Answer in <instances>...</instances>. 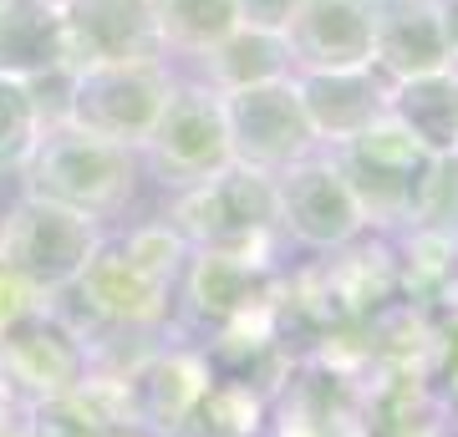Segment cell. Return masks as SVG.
Returning a JSON list of instances; mask_svg holds the SVG:
<instances>
[{"label":"cell","mask_w":458,"mask_h":437,"mask_svg":"<svg viewBox=\"0 0 458 437\" xmlns=\"http://www.w3.org/2000/svg\"><path fill=\"white\" fill-rule=\"evenodd\" d=\"M21 183H26L31 198H47L56 209H72L92 219V224H107L132 204L138 153L66 122V128L41 132L31 163L21 168Z\"/></svg>","instance_id":"obj_1"},{"label":"cell","mask_w":458,"mask_h":437,"mask_svg":"<svg viewBox=\"0 0 458 437\" xmlns=\"http://www.w3.org/2000/svg\"><path fill=\"white\" fill-rule=\"evenodd\" d=\"M168 224L189 240V249L276 259V244H280L276 179L234 163L225 173H214V179L183 189V194L174 198Z\"/></svg>","instance_id":"obj_2"},{"label":"cell","mask_w":458,"mask_h":437,"mask_svg":"<svg viewBox=\"0 0 458 437\" xmlns=\"http://www.w3.org/2000/svg\"><path fill=\"white\" fill-rule=\"evenodd\" d=\"M102 244H107L102 224L72 209H56L47 198L21 194L0 214V270H11L21 285H31L41 300H56L72 290Z\"/></svg>","instance_id":"obj_3"},{"label":"cell","mask_w":458,"mask_h":437,"mask_svg":"<svg viewBox=\"0 0 458 437\" xmlns=\"http://www.w3.org/2000/svg\"><path fill=\"white\" fill-rule=\"evenodd\" d=\"M92 376V351L66 310L51 300L31 306L11 325H0V387L21 407L72 397Z\"/></svg>","instance_id":"obj_4"},{"label":"cell","mask_w":458,"mask_h":437,"mask_svg":"<svg viewBox=\"0 0 458 437\" xmlns=\"http://www.w3.org/2000/svg\"><path fill=\"white\" fill-rule=\"evenodd\" d=\"M327 153L342 168L367 229H408L412 194H418L428 153L393 113H382L372 128H361L357 138H346V143L327 147Z\"/></svg>","instance_id":"obj_5"},{"label":"cell","mask_w":458,"mask_h":437,"mask_svg":"<svg viewBox=\"0 0 458 437\" xmlns=\"http://www.w3.org/2000/svg\"><path fill=\"white\" fill-rule=\"evenodd\" d=\"M179 77L168 71V56L158 62H123V66H87L72 77V128L107 138L117 147L143 153L153 122L164 117Z\"/></svg>","instance_id":"obj_6"},{"label":"cell","mask_w":458,"mask_h":437,"mask_svg":"<svg viewBox=\"0 0 458 437\" xmlns=\"http://www.w3.org/2000/svg\"><path fill=\"white\" fill-rule=\"evenodd\" d=\"M102 372V366H98ZM128 427H143L153 437H174L183 417L199 407V397L214 382V361L199 346H168V340H148L143 351L117 361L113 372Z\"/></svg>","instance_id":"obj_7"},{"label":"cell","mask_w":458,"mask_h":437,"mask_svg":"<svg viewBox=\"0 0 458 437\" xmlns=\"http://www.w3.org/2000/svg\"><path fill=\"white\" fill-rule=\"evenodd\" d=\"M143 158L158 173V183L179 189V194L214 179V173H225V168H234V147H229L219 92L204 87V81H179L164 117L148 132Z\"/></svg>","instance_id":"obj_8"},{"label":"cell","mask_w":458,"mask_h":437,"mask_svg":"<svg viewBox=\"0 0 458 437\" xmlns=\"http://www.w3.org/2000/svg\"><path fill=\"white\" fill-rule=\"evenodd\" d=\"M225 107V128H229V147L240 168L255 173H285L291 163L311 158L316 132L306 122L301 92H295V71L280 81H260V87H240V92H219Z\"/></svg>","instance_id":"obj_9"},{"label":"cell","mask_w":458,"mask_h":437,"mask_svg":"<svg viewBox=\"0 0 458 437\" xmlns=\"http://www.w3.org/2000/svg\"><path fill=\"white\" fill-rule=\"evenodd\" d=\"M66 295H77L87 310V325L72 321L77 331H82V340L92 346V340H148L158 336L168 321V285H158L153 275H143L138 265H132L117 244H102L98 255H92V265L82 270V280L72 285Z\"/></svg>","instance_id":"obj_10"},{"label":"cell","mask_w":458,"mask_h":437,"mask_svg":"<svg viewBox=\"0 0 458 437\" xmlns=\"http://www.w3.org/2000/svg\"><path fill=\"white\" fill-rule=\"evenodd\" d=\"M276 198H280V240L301 244V249L336 255V249H346L367 234V219H361L357 198H352L342 168L331 163L327 147H316L311 158L276 173Z\"/></svg>","instance_id":"obj_11"},{"label":"cell","mask_w":458,"mask_h":437,"mask_svg":"<svg viewBox=\"0 0 458 437\" xmlns=\"http://www.w3.org/2000/svg\"><path fill=\"white\" fill-rule=\"evenodd\" d=\"M183 310L189 321L219 336L225 325L250 321L280 300V270L276 259L260 255H219V249H194L183 265Z\"/></svg>","instance_id":"obj_12"},{"label":"cell","mask_w":458,"mask_h":437,"mask_svg":"<svg viewBox=\"0 0 458 437\" xmlns=\"http://www.w3.org/2000/svg\"><path fill=\"white\" fill-rule=\"evenodd\" d=\"M62 36L72 71L164 56V41L153 26V0H72L62 11Z\"/></svg>","instance_id":"obj_13"},{"label":"cell","mask_w":458,"mask_h":437,"mask_svg":"<svg viewBox=\"0 0 458 437\" xmlns=\"http://www.w3.org/2000/svg\"><path fill=\"white\" fill-rule=\"evenodd\" d=\"M454 66V21L433 0H372V71L387 87Z\"/></svg>","instance_id":"obj_14"},{"label":"cell","mask_w":458,"mask_h":437,"mask_svg":"<svg viewBox=\"0 0 458 437\" xmlns=\"http://www.w3.org/2000/svg\"><path fill=\"white\" fill-rule=\"evenodd\" d=\"M295 71L372 66V0H306L285 26Z\"/></svg>","instance_id":"obj_15"},{"label":"cell","mask_w":458,"mask_h":437,"mask_svg":"<svg viewBox=\"0 0 458 437\" xmlns=\"http://www.w3.org/2000/svg\"><path fill=\"white\" fill-rule=\"evenodd\" d=\"M295 92H301L306 122H311L321 147L357 138L361 128H372L377 117L387 113V81L377 77L372 66H357V71H295Z\"/></svg>","instance_id":"obj_16"},{"label":"cell","mask_w":458,"mask_h":437,"mask_svg":"<svg viewBox=\"0 0 458 437\" xmlns=\"http://www.w3.org/2000/svg\"><path fill=\"white\" fill-rule=\"evenodd\" d=\"M387 113L418 138L428 158H458V66L387 87Z\"/></svg>","instance_id":"obj_17"},{"label":"cell","mask_w":458,"mask_h":437,"mask_svg":"<svg viewBox=\"0 0 458 437\" xmlns=\"http://www.w3.org/2000/svg\"><path fill=\"white\" fill-rule=\"evenodd\" d=\"M62 66H72L62 16L47 11L41 0H0V77L36 81Z\"/></svg>","instance_id":"obj_18"},{"label":"cell","mask_w":458,"mask_h":437,"mask_svg":"<svg viewBox=\"0 0 458 437\" xmlns=\"http://www.w3.org/2000/svg\"><path fill=\"white\" fill-rule=\"evenodd\" d=\"M204 66V87L214 92H240V87H260V81L291 77V46L276 31H255V26H234L214 51L199 56Z\"/></svg>","instance_id":"obj_19"},{"label":"cell","mask_w":458,"mask_h":437,"mask_svg":"<svg viewBox=\"0 0 458 437\" xmlns=\"http://www.w3.org/2000/svg\"><path fill=\"white\" fill-rule=\"evenodd\" d=\"M153 26L164 41V56H204L240 26V0H153Z\"/></svg>","instance_id":"obj_20"},{"label":"cell","mask_w":458,"mask_h":437,"mask_svg":"<svg viewBox=\"0 0 458 437\" xmlns=\"http://www.w3.org/2000/svg\"><path fill=\"white\" fill-rule=\"evenodd\" d=\"M403 255H393L397 285L418 300H448L458 290V229H403Z\"/></svg>","instance_id":"obj_21"},{"label":"cell","mask_w":458,"mask_h":437,"mask_svg":"<svg viewBox=\"0 0 458 437\" xmlns=\"http://www.w3.org/2000/svg\"><path fill=\"white\" fill-rule=\"evenodd\" d=\"M265 427V397L245 382L214 376L209 391L199 397V407L183 417L174 437H260Z\"/></svg>","instance_id":"obj_22"},{"label":"cell","mask_w":458,"mask_h":437,"mask_svg":"<svg viewBox=\"0 0 458 437\" xmlns=\"http://www.w3.org/2000/svg\"><path fill=\"white\" fill-rule=\"evenodd\" d=\"M41 143V117L26 81L0 77V173H21Z\"/></svg>","instance_id":"obj_23"},{"label":"cell","mask_w":458,"mask_h":437,"mask_svg":"<svg viewBox=\"0 0 458 437\" xmlns=\"http://www.w3.org/2000/svg\"><path fill=\"white\" fill-rule=\"evenodd\" d=\"M117 249H123V255H128L132 265H138V270H143V275H153L158 285H168V290L179 285L183 265H189V255H194V249H189V240H183V234H179L174 224H168V219L138 224V229L128 234V240L117 244Z\"/></svg>","instance_id":"obj_24"},{"label":"cell","mask_w":458,"mask_h":437,"mask_svg":"<svg viewBox=\"0 0 458 437\" xmlns=\"http://www.w3.org/2000/svg\"><path fill=\"white\" fill-rule=\"evenodd\" d=\"M408 229H458V158H428Z\"/></svg>","instance_id":"obj_25"},{"label":"cell","mask_w":458,"mask_h":437,"mask_svg":"<svg viewBox=\"0 0 458 437\" xmlns=\"http://www.w3.org/2000/svg\"><path fill=\"white\" fill-rule=\"evenodd\" d=\"M306 0H240V26H255V31H276L285 36V26L295 21Z\"/></svg>","instance_id":"obj_26"},{"label":"cell","mask_w":458,"mask_h":437,"mask_svg":"<svg viewBox=\"0 0 458 437\" xmlns=\"http://www.w3.org/2000/svg\"><path fill=\"white\" fill-rule=\"evenodd\" d=\"M31 306H41V295L31 285H21L11 270H0V325H11L16 315H26Z\"/></svg>","instance_id":"obj_27"},{"label":"cell","mask_w":458,"mask_h":437,"mask_svg":"<svg viewBox=\"0 0 458 437\" xmlns=\"http://www.w3.org/2000/svg\"><path fill=\"white\" fill-rule=\"evenodd\" d=\"M0 437H26V407L0 387Z\"/></svg>","instance_id":"obj_28"},{"label":"cell","mask_w":458,"mask_h":437,"mask_svg":"<svg viewBox=\"0 0 458 437\" xmlns=\"http://www.w3.org/2000/svg\"><path fill=\"white\" fill-rule=\"evenodd\" d=\"M285 437H352V427H331V422H285Z\"/></svg>","instance_id":"obj_29"},{"label":"cell","mask_w":458,"mask_h":437,"mask_svg":"<svg viewBox=\"0 0 458 437\" xmlns=\"http://www.w3.org/2000/svg\"><path fill=\"white\" fill-rule=\"evenodd\" d=\"M433 5H438V11H443L448 21H458V0H433Z\"/></svg>","instance_id":"obj_30"},{"label":"cell","mask_w":458,"mask_h":437,"mask_svg":"<svg viewBox=\"0 0 458 437\" xmlns=\"http://www.w3.org/2000/svg\"><path fill=\"white\" fill-rule=\"evenodd\" d=\"M41 5H47V11H56V16H62L66 5H72V0H41Z\"/></svg>","instance_id":"obj_31"},{"label":"cell","mask_w":458,"mask_h":437,"mask_svg":"<svg viewBox=\"0 0 458 437\" xmlns=\"http://www.w3.org/2000/svg\"><path fill=\"white\" fill-rule=\"evenodd\" d=\"M117 437H153V433H143V427H123Z\"/></svg>","instance_id":"obj_32"},{"label":"cell","mask_w":458,"mask_h":437,"mask_svg":"<svg viewBox=\"0 0 458 437\" xmlns=\"http://www.w3.org/2000/svg\"><path fill=\"white\" fill-rule=\"evenodd\" d=\"M454 66H458V21H454Z\"/></svg>","instance_id":"obj_33"}]
</instances>
